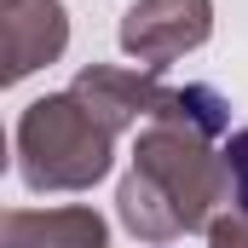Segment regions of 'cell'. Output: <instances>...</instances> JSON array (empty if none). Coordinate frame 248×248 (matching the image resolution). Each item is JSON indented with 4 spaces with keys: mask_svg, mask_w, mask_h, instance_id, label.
Returning <instances> with one entry per match:
<instances>
[{
    "mask_svg": "<svg viewBox=\"0 0 248 248\" xmlns=\"http://www.w3.org/2000/svg\"><path fill=\"white\" fill-rule=\"evenodd\" d=\"M225 173H231V190H237V208L248 214V127L231 133V144H225Z\"/></svg>",
    "mask_w": 248,
    "mask_h": 248,
    "instance_id": "obj_1",
    "label": "cell"
}]
</instances>
